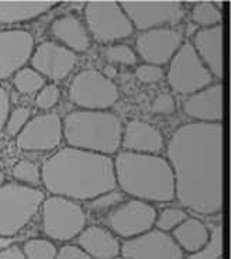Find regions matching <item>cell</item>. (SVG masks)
Returning a JSON list of instances; mask_svg holds the SVG:
<instances>
[{
    "mask_svg": "<svg viewBox=\"0 0 231 259\" xmlns=\"http://www.w3.org/2000/svg\"><path fill=\"white\" fill-rule=\"evenodd\" d=\"M40 213L43 233L54 242L75 240L88 226V215L82 204L61 196H47Z\"/></svg>",
    "mask_w": 231,
    "mask_h": 259,
    "instance_id": "cell-6",
    "label": "cell"
},
{
    "mask_svg": "<svg viewBox=\"0 0 231 259\" xmlns=\"http://www.w3.org/2000/svg\"><path fill=\"white\" fill-rule=\"evenodd\" d=\"M84 23L90 38L103 46L117 44L134 32V27L124 13L120 2L114 0H93L85 3Z\"/></svg>",
    "mask_w": 231,
    "mask_h": 259,
    "instance_id": "cell-7",
    "label": "cell"
},
{
    "mask_svg": "<svg viewBox=\"0 0 231 259\" xmlns=\"http://www.w3.org/2000/svg\"><path fill=\"white\" fill-rule=\"evenodd\" d=\"M62 118L55 113L37 114L16 137V144L26 152H50L62 143Z\"/></svg>",
    "mask_w": 231,
    "mask_h": 259,
    "instance_id": "cell-13",
    "label": "cell"
},
{
    "mask_svg": "<svg viewBox=\"0 0 231 259\" xmlns=\"http://www.w3.org/2000/svg\"><path fill=\"white\" fill-rule=\"evenodd\" d=\"M31 118V109L26 106H19L13 110H10L6 118V123L3 127V133L9 137H17L20 131L26 127V124Z\"/></svg>",
    "mask_w": 231,
    "mask_h": 259,
    "instance_id": "cell-30",
    "label": "cell"
},
{
    "mask_svg": "<svg viewBox=\"0 0 231 259\" xmlns=\"http://www.w3.org/2000/svg\"><path fill=\"white\" fill-rule=\"evenodd\" d=\"M115 185L131 199L149 204L175 200L173 172L167 158L119 151L113 158Z\"/></svg>",
    "mask_w": 231,
    "mask_h": 259,
    "instance_id": "cell-3",
    "label": "cell"
},
{
    "mask_svg": "<svg viewBox=\"0 0 231 259\" xmlns=\"http://www.w3.org/2000/svg\"><path fill=\"white\" fill-rule=\"evenodd\" d=\"M103 58L110 65H123V66H134L137 64V54L127 44H110L103 48Z\"/></svg>",
    "mask_w": 231,
    "mask_h": 259,
    "instance_id": "cell-27",
    "label": "cell"
},
{
    "mask_svg": "<svg viewBox=\"0 0 231 259\" xmlns=\"http://www.w3.org/2000/svg\"><path fill=\"white\" fill-rule=\"evenodd\" d=\"M151 111L158 116H172L176 111V102L172 95L169 93H161L155 97L151 104Z\"/></svg>",
    "mask_w": 231,
    "mask_h": 259,
    "instance_id": "cell-34",
    "label": "cell"
},
{
    "mask_svg": "<svg viewBox=\"0 0 231 259\" xmlns=\"http://www.w3.org/2000/svg\"><path fill=\"white\" fill-rule=\"evenodd\" d=\"M68 96L81 110H109L119 97V88L97 69H84L72 79Z\"/></svg>",
    "mask_w": 231,
    "mask_h": 259,
    "instance_id": "cell-8",
    "label": "cell"
},
{
    "mask_svg": "<svg viewBox=\"0 0 231 259\" xmlns=\"http://www.w3.org/2000/svg\"><path fill=\"white\" fill-rule=\"evenodd\" d=\"M224 133L221 123H186L167 145L175 181V200L186 211L212 217L221 213L224 194Z\"/></svg>",
    "mask_w": 231,
    "mask_h": 259,
    "instance_id": "cell-1",
    "label": "cell"
},
{
    "mask_svg": "<svg viewBox=\"0 0 231 259\" xmlns=\"http://www.w3.org/2000/svg\"><path fill=\"white\" fill-rule=\"evenodd\" d=\"M165 75L161 66L151 64H141L135 68V78L144 84H154L162 80Z\"/></svg>",
    "mask_w": 231,
    "mask_h": 259,
    "instance_id": "cell-33",
    "label": "cell"
},
{
    "mask_svg": "<svg viewBox=\"0 0 231 259\" xmlns=\"http://www.w3.org/2000/svg\"><path fill=\"white\" fill-rule=\"evenodd\" d=\"M124 200H126V194L123 193L122 190H119V189H113V190H110L107 193L100 194L99 197L89 201L90 210L97 214L109 213L111 208L119 206Z\"/></svg>",
    "mask_w": 231,
    "mask_h": 259,
    "instance_id": "cell-31",
    "label": "cell"
},
{
    "mask_svg": "<svg viewBox=\"0 0 231 259\" xmlns=\"http://www.w3.org/2000/svg\"><path fill=\"white\" fill-rule=\"evenodd\" d=\"M102 73L107 79H110V80H113V79H114L115 76H117V68H115L114 65L107 64V65H106V66H104V71H103Z\"/></svg>",
    "mask_w": 231,
    "mask_h": 259,
    "instance_id": "cell-38",
    "label": "cell"
},
{
    "mask_svg": "<svg viewBox=\"0 0 231 259\" xmlns=\"http://www.w3.org/2000/svg\"><path fill=\"white\" fill-rule=\"evenodd\" d=\"M50 34L54 42L68 48L75 54H84L90 48V38L84 20L75 14H64L54 20L50 26Z\"/></svg>",
    "mask_w": 231,
    "mask_h": 259,
    "instance_id": "cell-21",
    "label": "cell"
},
{
    "mask_svg": "<svg viewBox=\"0 0 231 259\" xmlns=\"http://www.w3.org/2000/svg\"><path fill=\"white\" fill-rule=\"evenodd\" d=\"M9 113H10V96L6 89L0 84V133L3 131Z\"/></svg>",
    "mask_w": 231,
    "mask_h": 259,
    "instance_id": "cell-36",
    "label": "cell"
},
{
    "mask_svg": "<svg viewBox=\"0 0 231 259\" xmlns=\"http://www.w3.org/2000/svg\"><path fill=\"white\" fill-rule=\"evenodd\" d=\"M76 244L92 259H119L122 240L115 237L107 227L90 224L78 235Z\"/></svg>",
    "mask_w": 231,
    "mask_h": 259,
    "instance_id": "cell-20",
    "label": "cell"
},
{
    "mask_svg": "<svg viewBox=\"0 0 231 259\" xmlns=\"http://www.w3.org/2000/svg\"><path fill=\"white\" fill-rule=\"evenodd\" d=\"M120 5L131 21L134 30H138L140 32L162 28V27H179L186 16L185 5L176 0H169V2L126 0V2H120Z\"/></svg>",
    "mask_w": 231,
    "mask_h": 259,
    "instance_id": "cell-10",
    "label": "cell"
},
{
    "mask_svg": "<svg viewBox=\"0 0 231 259\" xmlns=\"http://www.w3.org/2000/svg\"><path fill=\"white\" fill-rule=\"evenodd\" d=\"M165 148V138L151 123L144 120H130L123 125L122 148L120 151L134 152V154H154Z\"/></svg>",
    "mask_w": 231,
    "mask_h": 259,
    "instance_id": "cell-18",
    "label": "cell"
},
{
    "mask_svg": "<svg viewBox=\"0 0 231 259\" xmlns=\"http://www.w3.org/2000/svg\"><path fill=\"white\" fill-rule=\"evenodd\" d=\"M62 136L68 147L113 158L122 148L123 121L109 110L78 109L62 120Z\"/></svg>",
    "mask_w": 231,
    "mask_h": 259,
    "instance_id": "cell-4",
    "label": "cell"
},
{
    "mask_svg": "<svg viewBox=\"0 0 231 259\" xmlns=\"http://www.w3.org/2000/svg\"><path fill=\"white\" fill-rule=\"evenodd\" d=\"M78 55L54 41H44L35 46L30 64L34 71L52 83L66 79L76 66Z\"/></svg>",
    "mask_w": 231,
    "mask_h": 259,
    "instance_id": "cell-16",
    "label": "cell"
},
{
    "mask_svg": "<svg viewBox=\"0 0 231 259\" xmlns=\"http://www.w3.org/2000/svg\"><path fill=\"white\" fill-rule=\"evenodd\" d=\"M183 113L195 123H221L223 120V84L213 82L205 89L185 97Z\"/></svg>",
    "mask_w": 231,
    "mask_h": 259,
    "instance_id": "cell-17",
    "label": "cell"
},
{
    "mask_svg": "<svg viewBox=\"0 0 231 259\" xmlns=\"http://www.w3.org/2000/svg\"><path fill=\"white\" fill-rule=\"evenodd\" d=\"M13 86L20 95L31 96L37 95L47 83L44 76H41L38 72L34 71L31 66H24L19 72L13 75Z\"/></svg>",
    "mask_w": 231,
    "mask_h": 259,
    "instance_id": "cell-25",
    "label": "cell"
},
{
    "mask_svg": "<svg viewBox=\"0 0 231 259\" xmlns=\"http://www.w3.org/2000/svg\"><path fill=\"white\" fill-rule=\"evenodd\" d=\"M190 19L200 28H210L221 24L223 13L214 2H196L190 10Z\"/></svg>",
    "mask_w": 231,
    "mask_h": 259,
    "instance_id": "cell-24",
    "label": "cell"
},
{
    "mask_svg": "<svg viewBox=\"0 0 231 259\" xmlns=\"http://www.w3.org/2000/svg\"><path fill=\"white\" fill-rule=\"evenodd\" d=\"M167 80L171 91L189 96L212 84L214 78L195 52L190 41H185L168 64Z\"/></svg>",
    "mask_w": 231,
    "mask_h": 259,
    "instance_id": "cell-9",
    "label": "cell"
},
{
    "mask_svg": "<svg viewBox=\"0 0 231 259\" xmlns=\"http://www.w3.org/2000/svg\"><path fill=\"white\" fill-rule=\"evenodd\" d=\"M12 176L14 182L26 185L30 188H40L41 186V169L34 162L21 159L12 169Z\"/></svg>",
    "mask_w": 231,
    "mask_h": 259,
    "instance_id": "cell-28",
    "label": "cell"
},
{
    "mask_svg": "<svg viewBox=\"0 0 231 259\" xmlns=\"http://www.w3.org/2000/svg\"><path fill=\"white\" fill-rule=\"evenodd\" d=\"M55 259H92L78 244H64L58 248Z\"/></svg>",
    "mask_w": 231,
    "mask_h": 259,
    "instance_id": "cell-35",
    "label": "cell"
},
{
    "mask_svg": "<svg viewBox=\"0 0 231 259\" xmlns=\"http://www.w3.org/2000/svg\"><path fill=\"white\" fill-rule=\"evenodd\" d=\"M21 249L26 259H55L58 252L57 244L47 237L30 238L21 245Z\"/></svg>",
    "mask_w": 231,
    "mask_h": 259,
    "instance_id": "cell-26",
    "label": "cell"
},
{
    "mask_svg": "<svg viewBox=\"0 0 231 259\" xmlns=\"http://www.w3.org/2000/svg\"><path fill=\"white\" fill-rule=\"evenodd\" d=\"M61 5L59 2H0V24L13 26L41 17Z\"/></svg>",
    "mask_w": 231,
    "mask_h": 259,
    "instance_id": "cell-23",
    "label": "cell"
},
{
    "mask_svg": "<svg viewBox=\"0 0 231 259\" xmlns=\"http://www.w3.org/2000/svg\"><path fill=\"white\" fill-rule=\"evenodd\" d=\"M41 185L52 196L78 203L92 201L100 194L117 189L111 156L64 147L41 165Z\"/></svg>",
    "mask_w": 231,
    "mask_h": 259,
    "instance_id": "cell-2",
    "label": "cell"
},
{
    "mask_svg": "<svg viewBox=\"0 0 231 259\" xmlns=\"http://www.w3.org/2000/svg\"><path fill=\"white\" fill-rule=\"evenodd\" d=\"M122 259H186L172 235L157 228L134 238L122 241Z\"/></svg>",
    "mask_w": 231,
    "mask_h": 259,
    "instance_id": "cell-14",
    "label": "cell"
},
{
    "mask_svg": "<svg viewBox=\"0 0 231 259\" xmlns=\"http://www.w3.org/2000/svg\"><path fill=\"white\" fill-rule=\"evenodd\" d=\"M45 193L19 182L0 185V238H12L26 228L37 215Z\"/></svg>",
    "mask_w": 231,
    "mask_h": 259,
    "instance_id": "cell-5",
    "label": "cell"
},
{
    "mask_svg": "<svg viewBox=\"0 0 231 259\" xmlns=\"http://www.w3.org/2000/svg\"><path fill=\"white\" fill-rule=\"evenodd\" d=\"M171 235L185 255H195L205 249L210 242L212 231L202 219L189 215L173 230Z\"/></svg>",
    "mask_w": 231,
    "mask_h": 259,
    "instance_id": "cell-22",
    "label": "cell"
},
{
    "mask_svg": "<svg viewBox=\"0 0 231 259\" xmlns=\"http://www.w3.org/2000/svg\"><path fill=\"white\" fill-rule=\"evenodd\" d=\"M185 42V35L179 27H162L142 31L135 38V54L144 64L164 66Z\"/></svg>",
    "mask_w": 231,
    "mask_h": 259,
    "instance_id": "cell-12",
    "label": "cell"
},
{
    "mask_svg": "<svg viewBox=\"0 0 231 259\" xmlns=\"http://www.w3.org/2000/svg\"><path fill=\"white\" fill-rule=\"evenodd\" d=\"M61 100V89L55 83H45V86L35 95V107L38 110L50 111Z\"/></svg>",
    "mask_w": 231,
    "mask_h": 259,
    "instance_id": "cell-32",
    "label": "cell"
},
{
    "mask_svg": "<svg viewBox=\"0 0 231 259\" xmlns=\"http://www.w3.org/2000/svg\"><path fill=\"white\" fill-rule=\"evenodd\" d=\"M35 39L32 34L21 28L0 30V80L13 78L32 57Z\"/></svg>",
    "mask_w": 231,
    "mask_h": 259,
    "instance_id": "cell-15",
    "label": "cell"
},
{
    "mask_svg": "<svg viewBox=\"0 0 231 259\" xmlns=\"http://www.w3.org/2000/svg\"><path fill=\"white\" fill-rule=\"evenodd\" d=\"M157 213L154 204L130 197L106 213L104 227L122 241L130 240L154 228Z\"/></svg>",
    "mask_w": 231,
    "mask_h": 259,
    "instance_id": "cell-11",
    "label": "cell"
},
{
    "mask_svg": "<svg viewBox=\"0 0 231 259\" xmlns=\"http://www.w3.org/2000/svg\"><path fill=\"white\" fill-rule=\"evenodd\" d=\"M0 259H26L21 245L12 244V245L0 248Z\"/></svg>",
    "mask_w": 231,
    "mask_h": 259,
    "instance_id": "cell-37",
    "label": "cell"
},
{
    "mask_svg": "<svg viewBox=\"0 0 231 259\" xmlns=\"http://www.w3.org/2000/svg\"><path fill=\"white\" fill-rule=\"evenodd\" d=\"M223 32L221 24L210 28H199L190 41L195 52L216 80H221L224 75Z\"/></svg>",
    "mask_w": 231,
    "mask_h": 259,
    "instance_id": "cell-19",
    "label": "cell"
},
{
    "mask_svg": "<svg viewBox=\"0 0 231 259\" xmlns=\"http://www.w3.org/2000/svg\"><path fill=\"white\" fill-rule=\"evenodd\" d=\"M187 217H189V213L186 210H183L182 207L168 206V207H164L157 213L154 227L160 231L171 234L182 221L186 220Z\"/></svg>",
    "mask_w": 231,
    "mask_h": 259,
    "instance_id": "cell-29",
    "label": "cell"
},
{
    "mask_svg": "<svg viewBox=\"0 0 231 259\" xmlns=\"http://www.w3.org/2000/svg\"><path fill=\"white\" fill-rule=\"evenodd\" d=\"M217 259H223V258H221V256H218V258Z\"/></svg>",
    "mask_w": 231,
    "mask_h": 259,
    "instance_id": "cell-39",
    "label": "cell"
}]
</instances>
